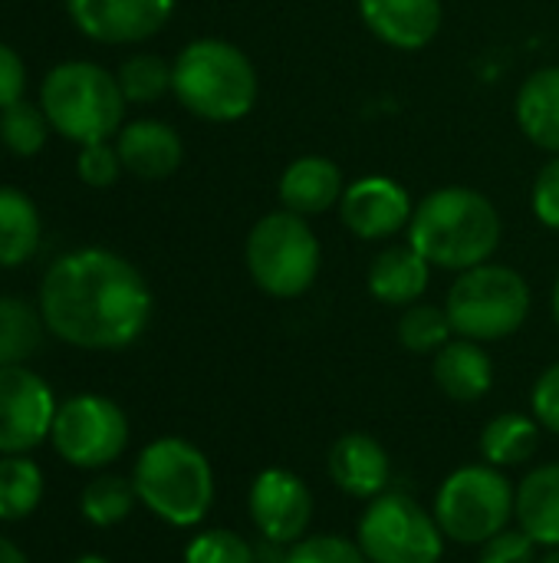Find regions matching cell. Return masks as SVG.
I'll return each instance as SVG.
<instances>
[{
	"mask_svg": "<svg viewBox=\"0 0 559 563\" xmlns=\"http://www.w3.org/2000/svg\"><path fill=\"white\" fill-rule=\"evenodd\" d=\"M46 333L72 350H125L152 323L155 297L142 271L109 247L59 254L36 294Z\"/></svg>",
	"mask_w": 559,
	"mask_h": 563,
	"instance_id": "obj_1",
	"label": "cell"
},
{
	"mask_svg": "<svg viewBox=\"0 0 559 563\" xmlns=\"http://www.w3.org/2000/svg\"><path fill=\"white\" fill-rule=\"evenodd\" d=\"M504 238L501 211L474 188L448 185L425 195L409 221V244L441 271H471L488 264Z\"/></svg>",
	"mask_w": 559,
	"mask_h": 563,
	"instance_id": "obj_2",
	"label": "cell"
},
{
	"mask_svg": "<svg viewBox=\"0 0 559 563\" xmlns=\"http://www.w3.org/2000/svg\"><path fill=\"white\" fill-rule=\"evenodd\" d=\"M128 478L138 505L168 528L191 531L204 525L214 508V468L208 455L181 435L152 439L138 452Z\"/></svg>",
	"mask_w": 559,
	"mask_h": 563,
	"instance_id": "obj_3",
	"label": "cell"
},
{
	"mask_svg": "<svg viewBox=\"0 0 559 563\" xmlns=\"http://www.w3.org/2000/svg\"><path fill=\"white\" fill-rule=\"evenodd\" d=\"M171 92L204 122H237L257 106L260 79L250 56L237 43L201 36L175 56Z\"/></svg>",
	"mask_w": 559,
	"mask_h": 563,
	"instance_id": "obj_4",
	"label": "cell"
},
{
	"mask_svg": "<svg viewBox=\"0 0 559 563\" xmlns=\"http://www.w3.org/2000/svg\"><path fill=\"white\" fill-rule=\"evenodd\" d=\"M115 73L92 59H63L40 82V109L56 135L76 145L112 142L125 125Z\"/></svg>",
	"mask_w": 559,
	"mask_h": 563,
	"instance_id": "obj_5",
	"label": "cell"
},
{
	"mask_svg": "<svg viewBox=\"0 0 559 563\" xmlns=\"http://www.w3.org/2000/svg\"><path fill=\"white\" fill-rule=\"evenodd\" d=\"M455 336L494 343L514 336L530 317V284L507 264H478L461 271L445 300Z\"/></svg>",
	"mask_w": 559,
	"mask_h": 563,
	"instance_id": "obj_6",
	"label": "cell"
},
{
	"mask_svg": "<svg viewBox=\"0 0 559 563\" xmlns=\"http://www.w3.org/2000/svg\"><path fill=\"white\" fill-rule=\"evenodd\" d=\"M244 261L257 290L277 300H293L316 284L323 251H320V238L310 228V218L280 208L264 214L250 228L244 244Z\"/></svg>",
	"mask_w": 559,
	"mask_h": 563,
	"instance_id": "obj_7",
	"label": "cell"
},
{
	"mask_svg": "<svg viewBox=\"0 0 559 563\" xmlns=\"http://www.w3.org/2000/svg\"><path fill=\"white\" fill-rule=\"evenodd\" d=\"M517 485L488 462L455 468L435 492L432 515L441 534L461 548H481L514 521Z\"/></svg>",
	"mask_w": 559,
	"mask_h": 563,
	"instance_id": "obj_8",
	"label": "cell"
},
{
	"mask_svg": "<svg viewBox=\"0 0 559 563\" xmlns=\"http://www.w3.org/2000/svg\"><path fill=\"white\" fill-rule=\"evenodd\" d=\"M356 544L369 563H441L448 538L435 515L412 495L385 492L366 501Z\"/></svg>",
	"mask_w": 559,
	"mask_h": 563,
	"instance_id": "obj_9",
	"label": "cell"
},
{
	"mask_svg": "<svg viewBox=\"0 0 559 563\" xmlns=\"http://www.w3.org/2000/svg\"><path fill=\"white\" fill-rule=\"evenodd\" d=\"M132 429L125 409L99 393H76L56 406L49 445L53 452L82 472H105L128 449Z\"/></svg>",
	"mask_w": 559,
	"mask_h": 563,
	"instance_id": "obj_10",
	"label": "cell"
},
{
	"mask_svg": "<svg viewBox=\"0 0 559 563\" xmlns=\"http://www.w3.org/2000/svg\"><path fill=\"white\" fill-rule=\"evenodd\" d=\"M53 386L30 366H0V455H30L49 442Z\"/></svg>",
	"mask_w": 559,
	"mask_h": 563,
	"instance_id": "obj_11",
	"label": "cell"
},
{
	"mask_svg": "<svg viewBox=\"0 0 559 563\" xmlns=\"http://www.w3.org/2000/svg\"><path fill=\"white\" fill-rule=\"evenodd\" d=\"M313 492L290 468H264L250 482L247 515L260 534V541H273L293 548L306 538L313 525Z\"/></svg>",
	"mask_w": 559,
	"mask_h": 563,
	"instance_id": "obj_12",
	"label": "cell"
},
{
	"mask_svg": "<svg viewBox=\"0 0 559 563\" xmlns=\"http://www.w3.org/2000/svg\"><path fill=\"white\" fill-rule=\"evenodd\" d=\"M178 0H66L72 26L102 46H135L158 36Z\"/></svg>",
	"mask_w": 559,
	"mask_h": 563,
	"instance_id": "obj_13",
	"label": "cell"
},
{
	"mask_svg": "<svg viewBox=\"0 0 559 563\" xmlns=\"http://www.w3.org/2000/svg\"><path fill=\"white\" fill-rule=\"evenodd\" d=\"M412 198L409 191L385 175H366L346 185L339 201V218L346 231L359 241H389L412 221Z\"/></svg>",
	"mask_w": 559,
	"mask_h": 563,
	"instance_id": "obj_14",
	"label": "cell"
},
{
	"mask_svg": "<svg viewBox=\"0 0 559 563\" xmlns=\"http://www.w3.org/2000/svg\"><path fill=\"white\" fill-rule=\"evenodd\" d=\"M326 475L346 498L372 501L392 485V459L369 432H346L329 445Z\"/></svg>",
	"mask_w": 559,
	"mask_h": 563,
	"instance_id": "obj_15",
	"label": "cell"
},
{
	"mask_svg": "<svg viewBox=\"0 0 559 563\" xmlns=\"http://www.w3.org/2000/svg\"><path fill=\"white\" fill-rule=\"evenodd\" d=\"M356 3L369 33L395 49L428 46L445 20L441 0H356Z\"/></svg>",
	"mask_w": 559,
	"mask_h": 563,
	"instance_id": "obj_16",
	"label": "cell"
},
{
	"mask_svg": "<svg viewBox=\"0 0 559 563\" xmlns=\"http://www.w3.org/2000/svg\"><path fill=\"white\" fill-rule=\"evenodd\" d=\"M122 158V168L142 181H161L175 175L185 162V142L175 125L161 119H135L119 129L112 139Z\"/></svg>",
	"mask_w": 559,
	"mask_h": 563,
	"instance_id": "obj_17",
	"label": "cell"
},
{
	"mask_svg": "<svg viewBox=\"0 0 559 563\" xmlns=\"http://www.w3.org/2000/svg\"><path fill=\"white\" fill-rule=\"evenodd\" d=\"M346 191L343 172L326 155H303L290 162L280 175V205L300 218H316L333 208H339Z\"/></svg>",
	"mask_w": 559,
	"mask_h": 563,
	"instance_id": "obj_18",
	"label": "cell"
},
{
	"mask_svg": "<svg viewBox=\"0 0 559 563\" xmlns=\"http://www.w3.org/2000/svg\"><path fill=\"white\" fill-rule=\"evenodd\" d=\"M432 379L451 402H478L494 386V360L488 356L484 343L458 336L435 353Z\"/></svg>",
	"mask_w": 559,
	"mask_h": 563,
	"instance_id": "obj_19",
	"label": "cell"
},
{
	"mask_svg": "<svg viewBox=\"0 0 559 563\" xmlns=\"http://www.w3.org/2000/svg\"><path fill=\"white\" fill-rule=\"evenodd\" d=\"M514 521L537 548H559V462L537 465L521 478Z\"/></svg>",
	"mask_w": 559,
	"mask_h": 563,
	"instance_id": "obj_20",
	"label": "cell"
},
{
	"mask_svg": "<svg viewBox=\"0 0 559 563\" xmlns=\"http://www.w3.org/2000/svg\"><path fill=\"white\" fill-rule=\"evenodd\" d=\"M432 280V264L412 244H392L369 267V294L385 307H412Z\"/></svg>",
	"mask_w": 559,
	"mask_h": 563,
	"instance_id": "obj_21",
	"label": "cell"
},
{
	"mask_svg": "<svg viewBox=\"0 0 559 563\" xmlns=\"http://www.w3.org/2000/svg\"><path fill=\"white\" fill-rule=\"evenodd\" d=\"M517 125L544 152L559 155V66L530 73L517 92Z\"/></svg>",
	"mask_w": 559,
	"mask_h": 563,
	"instance_id": "obj_22",
	"label": "cell"
},
{
	"mask_svg": "<svg viewBox=\"0 0 559 563\" xmlns=\"http://www.w3.org/2000/svg\"><path fill=\"white\" fill-rule=\"evenodd\" d=\"M40 241L43 218L36 201L13 185H0V271L30 264L40 251Z\"/></svg>",
	"mask_w": 559,
	"mask_h": 563,
	"instance_id": "obj_23",
	"label": "cell"
},
{
	"mask_svg": "<svg viewBox=\"0 0 559 563\" xmlns=\"http://www.w3.org/2000/svg\"><path fill=\"white\" fill-rule=\"evenodd\" d=\"M540 422L527 412H501L494 416L478 439V452L481 462L494 465V468H517L524 462L534 459L537 445H540Z\"/></svg>",
	"mask_w": 559,
	"mask_h": 563,
	"instance_id": "obj_24",
	"label": "cell"
},
{
	"mask_svg": "<svg viewBox=\"0 0 559 563\" xmlns=\"http://www.w3.org/2000/svg\"><path fill=\"white\" fill-rule=\"evenodd\" d=\"M46 495L43 465L33 455H0V521L16 525L36 515Z\"/></svg>",
	"mask_w": 559,
	"mask_h": 563,
	"instance_id": "obj_25",
	"label": "cell"
},
{
	"mask_svg": "<svg viewBox=\"0 0 559 563\" xmlns=\"http://www.w3.org/2000/svg\"><path fill=\"white\" fill-rule=\"evenodd\" d=\"M135 505H138V495H135L132 478L115 475V472H96V478H89L86 488L79 492V515L86 525L99 531L125 525Z\"/></svg>",
	"mask_w": 559,
	"mask_h": 563,
	"instance_id": "obj_26",
	"label": "cell"
},
{
	"mask_svg": "<svg viewBox=\"0 0 559 563\" xmlns=\"http://www.w3.org/2000/svg\"><path fill=\"white\" fill-rule=\"evenodd\" d=\"M40 307L0 294V366H26L43 343Z\"/></svg>",
	"mask_w": 559,
	"mask_h": 563,
	"instance_id": "obj_27",
	"label": "cell"
},
{
	"mask_svg": "<svg viewBox=\"0 0 559 563\" xmlns=\"http://www.w3.org/2000/svg\"><path fill=\"white\" fill-rule=\"evenodd\" d=\"M115 79L128 106H148L171 92V63L155 53H132L119 63Z\"/></svg>",
	"mask_w": 559,
	"mask_h": 563,
	"instance_id": "obj_28",
	"label": "cell"
},
{
	"mask_svg": "<svg viewBox=\"0 0 559 563\" xmlns=\"http://www.w3.org/2000/svg\"><path fill=\"white\" fill-rule=\"evenodd\" d=\"M49 122L40 109V102H13L7 109H0V145L16 155V158H33L43 152L46 139H49Z\"/></svg>",
	"mask_w": 559,
	"mask_h": 563,
	"instance_id": "obj_29",
	"label": "cell"
},
{
	"mask_svg": "<svg viewBox=\"0 0 559 563\" xmlns=\"http://www.w3.org/2000/svg\"><path fill=\"white\" fill-rule=\"evenodd\" d=\"M451 336H455V330H451V320H448V310L445 307L412 303L399 317V343L409 353L435 356L445 343H451Z\"/></svg>",
	"mask_w": 559,
	"mask_h": 563,
	"instance_id": "obj_30",
	"label": "cell"
},
{
	"mask_svg": "<svg viewBox=\"0 0 559 563\" xmlns=\"http://www.w3.org/2000/svg\"><path fill=\"white\" fill-rule=\"evenodd\" d=\"M181 563H257V544L231 528H208L185 544Z\"/></svg>",
	"mask_w": 559,
	"mask_h": 563,
	"instance_id": "obj_31",
	"label": "cell"
},
{
	"mask_svg": "<svg viewBox=\"0 0 559 563\" xmlns=\"http://www.w3.org/2000/svg\"><path fill=\"white\" fill-rule=\"evenodd\" d=\"M283 563H369L356 541L339 534H306L287 551Z\"/></svg>",
	"mask_w": 559,
	"mask_h": 563,
	"instance_id": "obj_32",
	"label": "cell"
},
{
	"mask_svg": "<svg viewBox=\"0 0 559 563\" xmlns=\"http://www.w3.org/2000/svg\"><path fill=\"white\" fill-rule=\"evenodd\" d=\"M122 158L115 142H92V145H79V158H76V175L82 185L105 191L119 181L122 175Z\"/></svg>",
	"mask_w": 559,
	"mask_h": 563,
	"instance_id": "obj_33",
	"label": "cell"
},
{
	"mask_svg": "<svg viewBox=\"0 0 559 563\" xmlns=\"http://www.w3.org/2000/svg\"><path fill=\"white\" fill-rule=\"evenodd\" d=\"M478 563H540V558L537 544L521 528H507L478 548Z\"/></svg>",
	"mask_w": 559,
	"mask_h": 563,
	"instance_id": "obj_34",
	"label": "cell"
},
{
	"mask_svg": "<svg viewBox=\"0 0 559 563\" xmlns=\"http://www.w3.org/2000/svg\"><path fill=\"white\" fill-rule=\"evenodd\" d=\"M530 416L544 432L559 435V363L547 366L530 389Z\"/></svg>",
	"mask_w": 559,
	"mask_h": 563,
	"instance_id": "obj_35",
	"label": "cell"
},
{
	"mask_svg": "<svg viewBox=\"0 0 559 563\" xmlns=\"http://www.w3.org/2000/svg\"><path fill=\"white\" fill-rule=\"evenodd\" d=\"M530 205H534V214L544 228L559 231V155H554L540 168L534 191H530Z\"/></svg>",
	"mask_w": 559,
	"mask_h": 563,
	"instance_id": "obj_36",
	"label": "cell"
},
{
	"mask_svg": "<svg viewBox=\"0 0 559 563\" xmlns=\"http://www.w3.org/2000/svg\"><path fill=\"white\" fill-rule=\"evenodd\" d=\"M26 96V63L23 56L0 40V109L20 102Z\"/></svg>",
	"mask_w": 559,
	"mask_h": 563,
	"instance_id": "obj_37",
	"label": "cell"
},
{
	"mask_svg": "<svg viewBox=\"0 0 559 563\" xmlns=\"http://www.w3.org/2000/svg\"><path fill=\"white\" fill-rule=\"evenodd\" d=\"M0 563H30V558H26V551L16 541L0 534Z\"/></svg>",
	"mask_w": 559,
	"mask_h": 563,
	"instance_id": "obj_38",
	"label": "cell"
},
{
	"mask_svg": "<svg viewBox=\"0 0 559 563\" xmlns=\"http://www.w3.org/2000/svg\"><path fill=\"white\" fill-rule=\"evenodd\" d=\"M72 563H109L102 554H82V558H76Z\"/></svg>",
	"mask_w": 559,
	"mask_h": 563,
	"instance_id": "obj_39",
	"label": "cell"
},
{
	"mask_svg": "<svg viewBox=\"0 0 559 563\" xmlns=\"http://www.w3.org/2000/svg\"><path fill=\"white\" fill-rule=\"evenodd\" d=\"M540 563H559V548H554V551H547V554L540 558Z\"/></svg>",
	"mask_w": 559,
	"mask_h": 563,
	"instance_id": "obj_40",
	"label": "cell"
},
{
	"mask_svg": "<svg viewBox=\"0 0 559 563\" xmlns=\"http://www.w3.org/2000/svg\"><path fill=\"white\" fill-rule=\"evenodd\" d=\"M554 317H557V327H559V277H557V287H554Z\"/></svg>",
	"mask_w": 559,
	"mask_h": 563,
	"instance_id": "obj_41",
	"label": "cell"
}]
</instances>
